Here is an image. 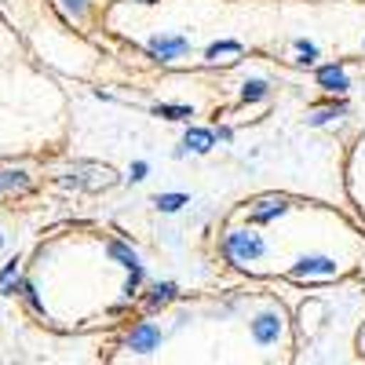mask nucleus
<instances>
[{
  "label": "nucleus",
  "instance_id": "nucleus-6",
  "mask_svg": "<svg viewBox=\"0 0 365 365\" xmlns=\"http://www.w3.org/2000/svg\"><path fill=\"white\" fill-rule=\"evenodd\" d=\"M182 146H190L194 154H208V150L216 146V135L205 132V128H190L187 135H182Z\"/></svg>",
  "mask_w": 365,
  "mask_h": 365
},
{
  "label": "nucleus",
  "instance_id": "nucleus-10",
  "mask_svg": "<svg viewBox=\"0 0 365 365\" xmlns=\"http://www.w3.org/2000/svg\"><path fill=\"white\" fill-rule=\"evenodd\" d=\"M154 205H158L161 212H179L182 205H187V197H182V194H158Z\"/></svg>",
  "mask_w": 365,
  "mask_h": 365
},
{
  "label": "nucleus",
  "instance_id": "nucleus-12",
  "mask_svg": "<svg viewBox=\"0 0 365 365\" xmlns=\"http://www.w3.org/2000/svg\"><path fill=\"white\" fill-rule=\"evenodd\" d=\"M220 55H241V44H237V41H223V44H212V48H208V63H216Z\"/></svg>",
  "mask_w": 365,
  "mask_h": 365
},
{
  "label": "nucleus",
  "instance_id": "nucleus-9",
  "mask_svg": "<svg viewBox=\"0 0 365 365\" xmlns=\"http://www.w3.org/2000/svg\"><path fill=\"white\" fill-rule=\"evenodd\" d=\"M175 296V285L165 282V285H154V292H150V307H165V303Z\"/></svg>",
  "mask_w": 365,
  "mask_h": 365
},
{
  "label": "nucleus",
  "instance_id": "nucleus-15",
  "mask_svg": "<svg viewBox=\"0 0 365 365\" xmlns=\"http://www.w3.org/2000/svg\"><path fill=\"white\" fill-rule=\"evenodd\" d=\"M110 256H117L120 263H125V267H139V259H135V252H128L125 245H117V241H113V245H110Z\"/></svg>",
  "mask_w": 365,
  "mask_h": 365
},
{
  "label": "nucleus",
  "instance_id": "nucleus-19",
  "mask_svg": "<svg viewBox=\"0 0 365 365\" xmlns=\"http://www.w3.org/2000/svg\"><path fill=\"white\" fill-rule=\"evenodd\" d=\"M63 4H66L70 11H81V8H84V0H63Z\"/></svg>",
  "mask_w": 365,
  "mask_h": 365
},
{
  "label": "nucleus",
  "instance_id": "nucleus-13",
  "mask_svg": "<svg viewBox=\"0 0 365 365\" xmlns=\"http://www.w3.org/2000/svg\"><path fill=\"white\" fill-rule=\"evenodd\" d=\"M267 96V84L263 81H249L245 88H241V99H245V103H256V99H263Z\"/></svg>",
  "mask_w": 365,
  "mask_h": 365
},
{
  "label": "nucleus",
  "instance_id": "nucleus-20",
  "mask_svg": "<svg viewBox=\"0 0 365 365\" xmlns=\"http://www.w3.org/2000/svg\"><path fill=\"white\" fill-rule=\"evenodd\" d=\"M143 4H154V0H143Z\"/></svg>",
  "mask_w": 365,
  "mask_h": 365
},
{
  "label": "nucleus",
  "instance_id": "nucleus-11",
  "mask_svg": "<svg viewBox=\"0 0 365 365\" xmlns=\"http://www.w3.org/2000/svg\"><path fill=\"white\" fill-rule=\"evenodd\" d=\"M11 289H19V263L15 259L4 267V274H0V292H11Z\"/></svg>",
  "mask_w": 365,
  "mask_h": 365
},
{
  "label": "nucleus",
  "instance_id": "nucleus-1",
  "mask_svg": "<svg viewBox=\"0 0 365 365\" xmlns=\"http://www.w3.org/2000/svg\"><path fill=\"white\" fill-rule=\"evenodd\" d=\"M223 252L234 263H249V259H259L267 252V241L259 234H249V230H234V234L223 237Z\"/></svg>",
  "mask_w": 365,
  "mask_h": 365
},
{
  "label": "nucleus",
  "instance_id": "nucleus-2",
  "mask_svg": "<svg viewBox=\"0 0 365 365\" xmlns=\"http://www.w3.org/2000/svg\"><path fill=\"white\" fill-rule=\"evenodd\" d=\"M187 48H190L187 37H154L150 41V55H158L161 63H172V58L187 55Z\"/></svg>",
  "mask_w": 365,
  "mask_h": 365
},
{
  "label": "nucleus",
  "instance_id": "nucleus-7",
  "mask_svg": "<svg viewBox=\"0 0 365 365\" xmlns=\"http://www.w3.org/2000/svg\"><path fill=\"white\" fill-rule=\"evenodd\" d=\"M252 332H256V340H259V344H274V340H278V318H270V314L256 318Z\"/></svg>",
  "mask_w": 365,
  "mask_h": 365
},
{
  "label": "nucleus",
  "instance_id": "nucleus-17",
  "mask_svg": "<svg viewBox=\"0 0 365 365\" xmlns=\"http://www.w3.org/2000/svg\"><path fill=\"white\" fill-rule=\"evenodd\" d=\"M340 113H344V106H340V110H322V113H314L311 120H314V125H325V120H332V117H340Z\"/></svg>",
  "mask_w": 365,
  "mask_h": 365
},
{
  "label": "nucleus",
  "instance_id": "nucleus-14",
  "mask_svg": "<svg viewBox=\"0 0 365 365\" xmlns=\"http://www.w3.org/2000/svg\"><path fill=\"white\" fill-rule=\"evenodd\" d=\"M158 113L168 120H190L194 117V110H187V106H158Z\"/></svg>",
  "mask_w": 365,
  "mask_h": 365
},
{
  "label": "nucleus",
  "instance_id": "nucleus-16",
  "mask_svg": "<svg viewBox=\"0 0 365 365\" xmlns=\"http://www.w3.org/2000/svg\"><path fill=\"white\" fill-rule=\"evenodd\" d=\"M296 48H299V55H303V63H314V58H318V48H314L311 41H296Z\"/></svg>",
  "mask_w": 365,
  "mask_h": 365
},
{
  "label": "nucleus",
  "instance_id": "nucleus-18",
  "mask_svg": "<svg viewBox=\"0 0 365 365\" xmlns=\"http://www.w3.org/2000/svg\"><path fill=\"white\" fill-rule=\"evenodd\" d=\"M146 172H150V168H146V161H135V165H132V172H128V179H132V182H139V179H146Z\"/></svg>",
  "mask_w": 365,
  "mask_h": 365
},
{
  "label": "nucleus",
  "instance_id": "nucleus-5",
  "mask_svg": "<svg viewBox=\"0 0 365 365\" xmlns=\"http://www.w3.org/2000/svg\"><path fill=\"white\" fill-rule=\"evenodd\" d=\"M318 84L325 88V91H347L351 84H347V73L340 70V66H322L318 70Z\"/></svg>",
  "mask_w": 365,
  "mask_h": 365
},
{
  "label": "nucleus",
  "instance_id": "nucleus-8",
  "mask_svg": "<svg viewBox=\"0 0 365 365\" xmlns=\"http://www.w3.org/2000/svg\"><path fill=\"white\" fill-rule=\"evenodd\" d=\"M256 223H270V220H278V216H285V201H263L256 212Z\"/></svg>",
  "mask_w": 365,
  "mask_h": 365
},
{
  "label": "nucleus",
  "instance_id": "nucleus-4",
  "mask_svg": "<svg viewBox=\"0 0 365 365\" xmlns=\"http://www.w3.org/2000/svg\"><path fill=\"white\" fill-rule=\"evenodd\" d=\"M161 344V332H158V325H150V322H143L132 336H128V347L132 351H139V354H146V351H154Z\"/></svg>",
  "mask_w": 365,
  "mask_h": 365
},
{
  "label": "nucleus",
  "instance_id": "nucleus-3",
  "mask_svg": "<svg viewBox=\"0 0 365 365\" xmlns=\"http://www.w3.org/2000/svg\"><path fill=\"white\" fill-rule=\"evenodd\" d=\"M292 274H296V278H314V274H318V278H329V274H336V263L325 259V256H303Z\"/></svg>",
  "mask_w": 365,
  "mask_h": 365
}]
</instances>
